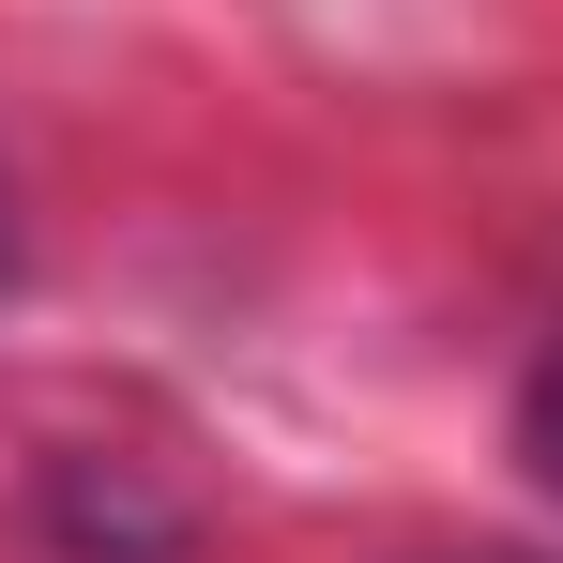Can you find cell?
Wrapping results in <instances>:
<instances>
[{
	"label": "cell",
	"mask_w": 563,
	"mask_h": 563,
	"mask_svg": "<svg viewBox=\"0 0 563 563\" xmlns=\"http://www.w3.org/2000/svg\"><path fill=\"white\" fill-rule=\"evenodd\" d=\"M518 427H533V472H549V487H563V351H549V366H533V396H518Z\"/></svg>",
	"instance_id": "1"
},
{
	"label": "cell",
	"mask_w": 563,
	"mask_h": 563,
	"mask_svg": "<svg viewBox=\"0 0 563 563\" xmlns=\"http://www.w3.org/2000/svg\"><path fill=\"white\" fill-rule=\"evenodd\" d=\"M0 275H15V213H0Z\"/></svg>",
	"instance_id": "2"
}]
</instances>
